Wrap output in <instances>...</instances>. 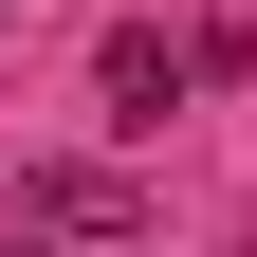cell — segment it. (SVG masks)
Segmentation results:
<instances>
[{
	"instance_id": "6da1fadb",
	"label": "cell",
	"mask_w": 257,
	"mask_h": 257,
	"mask_svg": "<svg viewBox=\"0 0 257 257\" xmlns=\"http://www.w3.org/2000/svg\"><path fill=\"white\" fill-rule=\"evenodd\" d=\"M0 239H37V257H128V239H147V184H128V166H19V184H0Z\"/></svg>"
},
{
	"instance_id": "7a4b0ae2",
	"label": "cell",
	"mask_w": 257,
	"mask_h": 257,
	"mask_svg": "<svg viewBox=\"0 0 257 257\" xmlns=\"http://www.w3.org/2000/svg\"><path fill=\"white\" fill-rule=\"evenodd\" d=\"M184 92H202V37H166V19H110V37H92V110L110 128H166Z\"/></svg>"
},
{
	"instance_id": "3957f363",
	"label": "cell",
	"mask_w": 257,
	"mask_h": 257,
	"mask_svg": "<svg viewBox=\"0 0 257 257\" xmlns=\"http://www.w3.org/2000/svg\"><path fill=\"white\" fill-rule=\"evenodd\" d=\"M0 257H37V239H0Z\"/></svg>"
}]
</instances>
